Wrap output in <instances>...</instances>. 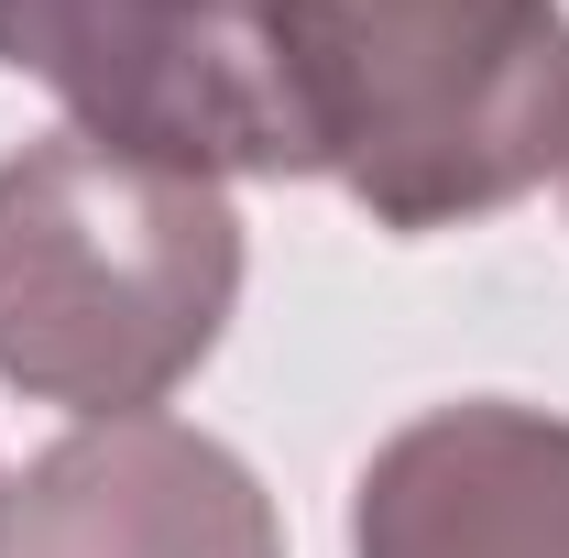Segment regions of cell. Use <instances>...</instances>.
<instances>
[{
  "label": "cell",
  "mask_w": 569,
  "mask_h": 558,
  "mask_svg": "<svg viewBox=\"0 0 569 558\" xmlns=\"http://www.w3.org/2000/svg\"><path fill=\"white\" fill-rule=\"evenodd\" d=\"M318 176L383 230H471L569 165L559 0H274Z\"/></svg>",
  "instance_id": "7a4b0ae2"
},
{
  "label": "cell",
  "mask_w": 569,
  "mask_h": 558,
  "mask_svg": "<svg viewBox=\"0 0 569 558\" xmlns=\"http://www.w3.org/2000/svg\"><path fill=\"white\" fill-rule=\"evenodd\" d=\"M0 558H284L252 460L187 417H88L0 482Z\"/></svg>",
  "instance_id": "277c9868"
},
{
  "label": "cell",
  "mask_w": 569,
  "mask_h": 558,
  "mask_svg": "<svg viewBox=\"0 0 569 558\" xmlns=\"http://www.w3.org/2000/svg\"><path fill=\"white\" fill-rule=\"evenodd\" d=\"M241 307V219L209 176L44 132L0 165V383L67 417H153Z\"/></svg>",
  "instance_id": "6da1fadb"
},
{
  "label": "cell",
  "mask_w": 569,
  "mask_h": 558,
  "mask_svg": "<svg viewBox=\"0 0 569 558\" xmlns=\"http://www.w3.org/2000/svg\"><path fill=\"white\" fill-rule=\"evenodd\" d=\"M351 558H569V417L515 395L406 417L351 482Z\"/></svg>",
  "instance_id": "5b68a950"
},
{
  "label": "cell",
  "mask_w": 569,
  "mask_h": 558,
  "mask_svg": "<svg viewBox=\"0 0 569 558\" xmlns=\"http://www.w3.org/2000/svg\"><path fill=\"white\" fill-rule=\"evenodd\" d=\"M0 67L110 153L176 176H318L274 0H0Z\"/></svg>",
  "instance_id": "3957f363"
}]
</instances>
